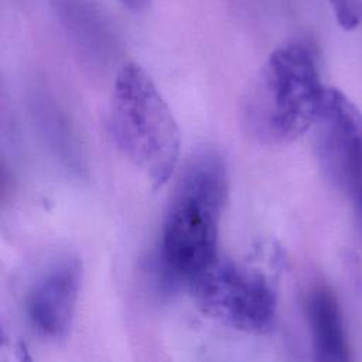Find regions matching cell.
Returning a JSON list of instances; mask_svg holds the SVG:
<instances>
[{
	"label": "cell",
	"instance_id": "52a82bcc",
	"mask_svg": "<svg viewBox=\"0 0 362 362\" xmlns=\"http://www.w3.org/2000/svg\"><path fill=\"white\" fill-rule=\"evenodd\" d=\"M314 359L321 362H345L349 345L338 300L327 286H315L305 301Z\"/></svg>",
	"mask_w": 362,
	"mask_h": 362
},
{
	"label": "cell",
	"instance_id": "3957f363",
	"mask_svg": "<svg viewBox=\"0 0 362 362\" xmlns=\"http://www.w3.org/2000/svg\"><path fill=\"white\" fill-rule=\"evenodd\" d=\"M109 129L117 148L153 188L171 178L181 147L178 124L151 76L136 62H126L117 71Z\"/></svg>",
	"mask_w": 362,
	"mask_h": 362
},
{
	"label": "cell",
	"instance_id": "ba28073f",
	"mask_svg": "<svg viewBox=\"0 0 362 362\" xmlns=\"http://www.w3.org/2000/svg\"><path fill=\"white\" fill-rule=\"evenodd\" d=\"M338 24L344 30H354L362 23L361 0H329Z\"/></svg>",
	"mask_w": 362,
	"mask_h": 362
},
{
	"label": "cell",
	"instance_id": "9c48e42d",
	"mask_svg": "<svg viewBox=\"0 0 362 362\" xmlns=\"http://www.w3.org/2000/svg\"><path fill=\"white\" fill-rule=\"evenodd\" d=\"M119 1L123 7H126L127 10L133 11V13H140V11L146 10L150 4V0H119Z\"/></svg>",
	"mask_w": 362,
	"mask_h": 362
},
{
	"label": "cell",
	"instance_id": "6da1fadb",
	"mask_svg": "<svg viewBox=\"0 0 362 362\" xmlns=\"http://www.w3.org/2000/svg\"><path fill=\"white\" fill-rule=\"evenodd\" d=\"M228 194L226 167L215 151L188 160L171 195L161 230L160 267L189 283L218 259V226Z\"/></svg>",
	"mask_w": 362,
	"mask_h": 362
},
{
	"label": "cell",
	"instance_id": "8992f818",
	"mask_svg": "<svg viewBox=\"0 0 362 362\" xmlns=\"http://www.w3.org/2000/svg\"><path fill=\"white\" fill-rule=\"evenodd\" d=\"M82 267L76 257L54 262L31 284L25 296V317L42 339L59 342L72 328L79 296Z\"/></svg>",
	"mask_w": 362,
	"mask_h": 362
},
{
	"label": "cell",
	"instance_id": "5b68a950",
	"mask_svg": "<svg viewBox=\"0 0 362 362\" xmlns=\"http://www.w3.org/2000/svg\"><path fill=\"white\" fill-rule=\"evenodd\" d=\"M318 158L362 219V113L339 89L327 88L314 123Z\"/></svg>",
	"mask_w": 362,
	"mask_h": 362
},
{
	"label": "cell",
	"instance_id": "7a4b0ae2",
	"mask_svg": "<svg viewBox=\"0 0 362 362\" xmlns=\"http://www.w3.org/2000/svg\"><path fill=\"white\" fill-rule=\"evenodd\" d=\"M325 89L308 45L287 42L276 48L243 99L246 133L266 146L293 143L314 127Z\"/></svg>",
	"mask_w": 362,
	"mask_h": 362
},
{
	"label": "cell",
	"instance_id": "277c9868",
	"mask_svg": "<svg viewBox=\"0 0 362 362\" xmlns=\"http://www.w3.org/2000/svg\"><path fill=\"white\" fill-rule=\"evenodd\" d=\"M188 286L197 307L223 325L263 334L274 324L277 294L270 280L256 269L216 259Z\"/></svg>",
	"mask_w": 362,
	"mask_h": 362
}]
</instances>
